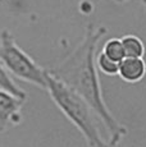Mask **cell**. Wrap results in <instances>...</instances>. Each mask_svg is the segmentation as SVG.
<instances>
[{
	"label": "cell",
	"mask_w": 146,
	"mask_h": 147,
	"mask_svg": "<svg viewBox=\"0 0 146 147\" xmlns=\"http://www.w3.org/2000/svg\"><path fill=\"white\" fill-rule=\"evenodd\" d=\"M106 33V27L89 23L81 42L67 58L49 69V73L87 101L108 131L109 146L117 147L128 134V129L112 114L105 104L100 86L96 67V49Z\"/></svg>",
	"instance_id": "cell-1"
},
{
	"label": "cell",
	"mask_w": 146,
	"mask_h": 147,
	"mask_svg": "<svg viewBox=\"0 0 146 147\" xmlns=\"http://www.w3.org/2000/svg\"><path fill=\"white\" fill-rule=\"evenodd\" d=\"M46 92L64 117L82 134L87 147H110L101 137L96 121L97 117L87 101L50 74L49 70L46 76Z\"/></svg>",
	"instance_id": "cell-2"
},
{
	"label": "cell",
	"mask_w": 146,
	"mask_h": 147,
	"mask_svg": "<svg viewBox=\"0 0 146 147\" xmlns=\"http://www.w3.org/2000/svg\"><path fill=\"white\" fill-rule=\"evenodd\" d=\"M0 61L12 77L46 91L47 70L39 65L17 44L9 30L0 31Z\"/></svg>",
	"instance_id": "cell-3"
},
{
	"label": "cell",
	"mask_w": 146,
	"mask_h": 147,
	"mask_svg": "<svg viewBox=\"0 0 146 147\" xmlns=\"http://www.w3.org/2000/svg\"><path fill=\"white\" fill-rule=\"evenodd\" d=\"M26 98L0 88V134L19 125L22 121V107Z\"/></svg>",
	"instance_id": "cell-4"
},
{
	"label": "cell",
	"mask_w": 146,
	"mask_h": 147,
	"mask_svg": "<svg viewBox=\"0 0 146 147\" xmlns=\"http://www.w3.org/2000/svg\"><path fill=\"white\" fill-rule=\"evenodd\" d=\"M118 76L127 83L141 82L146 76V61L144 58H124L119 61Z\"/></svg>",
	"instance_id": "cell-5"
},
{
	"label": "cell",
	"mask_w": 146,
	"mask_h": 147,
	"mask_svg": "<svg viewBox=\"0 0 146 147\" xmlns=\"http://www.w3.org/2000/svg\"><path fill=\"white\" fill-rule=\"evenodd\" d=\"M123 50L126 58H144L146 53L145 44L139 36L136 35H124L122 38Z\"/></svg>",
	"instance_id": "cell-6"
},
{
	"label": "cell",
	"mask_w": 146,
	"mask_h": 147,
	"mask_svg": "<svg viewBox=\"0 0 146 147\" xmlns=\"http://www.w3.org/2000/svg\"><path fill=\"white\" fill-rule=\"evenodd\" d=\"M0 88L5 90V91L10 92V94L16 95L17 97L21 98H26L27 100V92L24 90H22L21 87L14 82V80L12 78V76L7 72L4 67H3L1 61H0Z\"/></svg>",
	"instance_id": "cell-7"
},
{
	"label": "cell",
	"mask_w": 146,
	"mask_h": 147,
	"mask_svg": "<svg viewBox=\"0 0 146 147\" xmlns=\"http://www.w3.org/2000/svg\"><path fill=\"white\" fill-rule=\"evenodd\" d=\"M101 53L105 56H108L109 59L117 61V63L122 61L123 59L126 58L122 41H120V38H118V37H112V38H109V40H106L105 44L103 45Z\"/></svg>",
	"instance_id": "cell-8"
},
{
	"label": "cell",
	"mask_w": 146,
	"mask_h": 147,
	"mask_svg": "<svg viewBox=\"0 0 146 147\" xmlns=\"http://www.w3.org/2000/svg\"><path fill=\"white\" fill-rule=\"evenodd\" d=\"M118 65L119 63L109 59L108 56H105L104 54L100 51L96 55V67L99 70H101L105 76H118Z\"/></svg>",
	"instance_id": "cell-9"
},
{
	"label": "cell",
	"mask_w": 146,
	"mask_h": 147,
	"mask_svg": "<svg viewBox=\"0 0 146 147\" xmlns=\"http://www.w3.org/2000/svg\"><path fill=\"white\" fill-rule=\"evenodd\" d=\"M112 1H114L116 4H124V3H128L131 0H112Z\"/></svg>",
	"instance_id": "cell-10"
},
{
	"label": "cell",
	"mask_w": 146,
	"mask_h": 147,
	"mask_svg": "<svg viewBox=\"0 0 146 147\" xmlns=\"http://www.w3.org/2000/svg\"><path fill=\"white\" fill-rule=\"evenodd\" d=\"M141 3H142V7H144V9L146 12V0H141Z\"/></svg>",
	"instance_id": "cell-11"
}]
</instances>
